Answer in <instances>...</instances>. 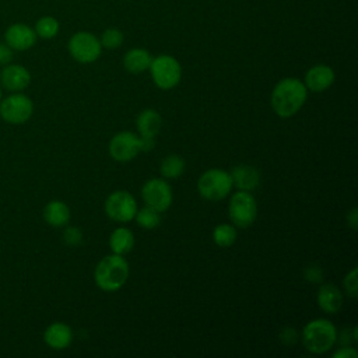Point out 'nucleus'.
<instances>
[{
	"instance_id": "obj_24",
	"label": "nucleus",
	"mask_w": 358,
	"mask_h": 358,
	"mask_svg": "<svg viewBox=\"0 0 358 358\" xmlns=\"http://www.w3.org/2000/svg\"><path fill=\"white\" fill-rule=\"evenodd\" d=\"M134 218H136L137 225L141 227V228H144V229H154V228H157V227L159 225V222H161V215H159V213H158L157 210L148 207V206H145V207L137 210Z\"/></svg>"
},
{
	"instance_id": "obj_6",
	"label": "nucleus",
	"mask_w": 358,
	"mask_h": 358,
	"mask_svg": "<svg viewBox=\"0 0 358 358\" xmlns=\"http://www.w3.org/2000/svg\"><path fill=\"white\" fill-rule=\"evenodd\" d=\"M228 215L235 228L250 227L257 217V204L250 192L238 190L231 196Z\"/></svg>"
},
{
	"instance_id": "obj_17",
	"label": "nucleus",
	"mask_w": 358,
	"mask_h": 358,
	"mask_svg": "<svg viewBox=\"0 0 358 358\" xmlns=\"http://www.w3.org/2000/svg\"><path fill=\"white\" fill-rule=\"evenodd\" d=\"M317 305L326 313H337L343 306V292L334 284H323L317 291Z\"/></svg>"
},
{
	"instance_id": "obj_2",
	"label": "nucleus",
	"mask_w": 358,
	"mask_h": 358,
	"mask_svg": "<svg viewBox=\"0 0 358 358\" xmlns=\"http://www.w3.org/2000/svg\"><path fill=\"white\" fill-rule=\"evenodd\" d=\"M129 263L122 255H108L102 257L94 271V280L102 291L113 292L122 288L129 278Z\"/></svg>"
},
{
	"instance_id": "obj_4",
	"label": "nucleus",
	"mask_w": 358,
	"mask_h": 358,
	"mask_svg": "<svg viewBox=\"0 0 358 358\" xmlns=\"http://www.w3.org/2000/svg\"><path fill=\"white\" fill-rule=\"evenodd\" d=\"M232 179L229 172L222 169H208L197 180L199 194L210 201H218L227 197L232 190Z\"/></svg>"
},
{
	"instance_id": "obj_21",
	"label": "nucleus",
	"mask_w": 358,
	"mask_h": 358,
	"mask_svg": "<svg viewBox=\"0 0 358 358\" xmlns=\"http://www.w3.org/2000/svg\"><path fill=\"white\" fill-rule=\"evenodd\" d=\"M162 124V119L155 109H144L137 116V130L140 136L155 137L159 133Z\"/></svg>"
},
{
	"instance_id": "obj_16",
	"label": "nucleus",
	"mask_w": 358,
	"mask_h": 358,
	"mask_svg": "<svg viewBox=\"0 0 358 358\" xmlns=\"http://www.w3.org/2000/svg\"><path fill=\"white\" fill-rule=\"evenodd\" d=\"M43 340L53 350H64L71 344L73 331L67 324L55 322L45 330Z\"/></svg>"
},
{
	"instance_id": "obj_29",
	"label": "nucleus",
	"mask_w": 358,
	"mask_h": 358,
	"mask_svg": "<svg viewBox=\"0 0 358 358\" xmlns=\"http://www.w3.org/2000/svg\"><path fill=\"white\" fill-rule=\"evenodd\" d=\"M303 275H305V278H306L308 282H310V284H317V282H320L322 278H323V271H322V268H320L319 266L310 264L309 267L305 268Z\"/></svg>"
},
{
	"instance_id": "obj_22",
	"label": "nucleus",
	"mask_w": 358,
	"mask_h": 358,
	"mask_svg": "<svg viewBox=\"0 0 358 358\" xmlns=\"http://www.w3.org/2000/svg\"><path fill=\"white\" fill-rule=\"evenodd\" d=\"M185 159L180 155L171 154L162 159L159 172L164 179H176L185 172Z\"/></svg>"
},
{
	"instance_id": "obj_18",
	"label": "nucleus",
	"mask_w": 358,
	"mask_h": 358,
	"mask_svg": "<svg viewBox=\"0 0 358 358\" xmlns=\"http://www.w3.org/2000/svg\"><path fill=\"white\" fill-rule=\"evenodd\" d=\"M151 60H152V56L150 55L148 50L143 48H133L127 50L126 55L123 56V67L129 73L138 74L148 70Z\"/></svg>"
},
{
	"instance_id": "obj_19",
	"label": "nucleus",
	"mask_w": 358,
	"mask_h": 358,
	"mask_svg": "<svg viewBox=\"0 0 358 358\" xmlns=\"http://www.w3.org/2000/svg\"><path fill=\"white\" fill-rule=\"evenodd\" d=\"M43 218L52 227H63L70 221V208L60 200L49 201L43 208Z\"/></svg>"
},
{
	"instance_id": "obj_1",
	"label": "nucleus",
	"mask_w": 358,
	"mask_h": 358,
	"mask_svg": "<svg viewBox=\"0 0 358 358\" xmlns=\"http://www.w3.org/2000/svg\"><path fill=\"white\" fill-rule=\"evenodd\" d=\"M308 98L305 84L294 77L280 80L271 91V108L280 117H291L303 106Z\"/></svg>"
},
{
	"instance_id": "obj_32",
	"label": "nucleus",
	"mask_w": 358,
	"mask_h": 358,
	"mask_svg": "<svg viewBox=\"0 0 358 358\" xmlns=\"http://www.w3.org/2000/svg\"><path fill=\"white\" fill-rule=\"evenodd\" d=\"M13 59V52L8 46L0 45V64H6Z\"/></svg>"
},
{
	"instance_id": "obj_13",
	"label": "nucleus",
	"mask_w": 358,
	"mask_h": 358,
	"mask_svg": "<svg viewBox=\"0 0 358 358\" xmlns=\"http://www.w3.org/2000/svg\"><path fill=\"white\" fill-rule=\"evenodd\" d=\"M4 36L7 45L15 50L29 49L36 42L35 31L25 24H14L8 27Z\"/></svg>"
},
{
	"instance_id": "obj_3",
	"label": "nucleus",
	"mask_w": 358,
	"mask_h": 358,
	"mask_svg": "<svg viewBox=\"0 0 358 358\" xmlns=\"http://www.w3.org/2000/svg\"><path fill=\"white\" fill-rule=\"evenodd\" d=\"M302 344L312 354H323L333 348L338 333L329 319H313L302 329Z\"/></svg>"
},
{
	"instance_id": "obj_25",
	"label": "nucleus",
	"mask_w": 358,
	"mask_h": 358,
	"mask_svg": "<svg viewBox=\"0 0 358 358\" xmlns=\"http://www.w3.org/2000/svg\"><path fill=\"white\" fill-rule=\"evenodd\" d=\"M34 31H35L36 36H41L43 39H50L57 35L59 22L56 18H53L50 15H45L36 21Z\"/></svg>"
},
{
	"instance_id": "obj_34",
	"label": "nucleus",
	"mask_w": 358,
	"mask_h": 358,
	"mask_svg": "<svg viewBox=\"0 0 358 358\" xmlns=\"http://www.w3.org/2000/svg\"><path fill=\"white\" fill-rule=\"evenodd\" d=\"M0 99H1V90H0Z\"/></svg>"
},
{
	"instance_id": "obj_15",
	"label": "nucleus",
	"mask_w": 358,
	"mask_h": 358,
	"mask_svg": "<svg viewBox=\"0 0 358 358\" xmlns=\"http://www.w3.org/2000/svg\"><path fill=\"white\" fill-rule=\"evenodd\" d=\"M232 183L245 192L255 190L260 183V172L252 165H238L229 172Z\"/></svg>"
},
{
	"instance_id": "obj_7",
	"label": "nucleus",
	"mask_w": 358,
	"mask_h": 358,
	"mask_svg": "<svg viewBox=\"0 0 358 358\" xmlns=\"http://www.w3.org/2000/svg\"><path fill=\"white\" fill-rule=\"evenodd\" d=\"M141 197L145 206L162 213L172 204V189L164 178H151L141 187Z\"/></svg>"
},
{
	"instance_id": "obj_9",
	"label": "nucleus",
	"mask_w": 358,
	"mask_h": 358,
	"mask_svg": "<svg viewBox=\"0 0 358 358\" xmlns=\"http://www.w3.org/2000/svg\"><path fill=\"white\" fill-rule=\"evenodd\" d=\"M137 210L134 197L126 190H116L105 200V213L116 222H129L134 220Z\"/></svg>"
},
{
	"instance_id": "obj_27",
	"label": "nucleus",
	"mask_w": 358,
	"mask_h": 358,
	"mask_svg": "<svg viewBox=\"0 0 358 358\" xmlns=\"http://www.w3.org/2000/svg\"><path fill=\"white\" fill-rule=\"evenodd\" d=\"M344 289L347 292V295H350L351 298H355L358 294V280H357V267L351 268V271L347 273V275L344 277Z\"/></svg>"
},
{
	"instance_id": "obj_10",
	"label": "nucleus",
	"mask_w": 358,
	"mask_h": 358,
	"mask_svg": "<svg viewBox=\"0 0 358 358\" xmlns=\"http://www.w3.org/2000/svg\"><path fill=\"white\" fill-rule=\"evenodd\" d=\"M108 151L115 161L129 162L141 152L140 137L133 131H119L110 138Z\"/></svg>"
},
{
	"instance_id": "obj_20",
	"label": "nucleus",
	"mask_w": 358,
	"mask_h": 358,
	"mask_svg": "<svg viewBox=\"0 0 358 358\" xmlns=\"http://www.w3.org/2000/svg\"><path fill=\"white\" fill-rule=\"evenodd\" d=\"M134 246V235L131 229L126 227H119L112 231L109 236V248L115 255H126Z\"/></svg>"
},
{
	"instance_id": "obj_5",
	"label": "nucleus",
	"mask_w": 358,
	"mask_h": 358,
	"mask_svg": "<svg viewBox=\"0 0 358 358\" xmlns=\"http://www.w3.org/2000/svg\"><path fill=\"white\" fill-rule=\"evenodd\" d=\"M148 70L154 84L161 90H171L176 87L182 77V67L179 62L169 55L152 57Z\"/></svg>"
},
{
	"instance_id": "obj_30",
	"label": "nucleus",
	"mask_w": 358,
	"mask_h": 358,
	"mask_svg": "<svg viewBox=\"0 0 358 358\" xmlns=\"http://www.w3.org/2000/svg\"><path fill=\"white\" fill-rule=\"evenodd\" d=\"M298 334L295 331V329L291 327H285L282 329V331L280 333V340L285 344V345H294L296 343Z\"/></svg>"
},
{
	"instance_id": "obj_8",
	"label": "nucleus",
	"mask_w": 358,
	"mask_h": 358,
	"mask_svg": "<svg viewBox=\"0 0 358 358\" xmlns=\"http://www.w3.org/2000/svg\"><path fill=\"white\" fill-rule=\"evenodd\" d=\"M101 42L91 32H77L69 41V52L78 63H92L101 56Z\"/></svg>"
},
{
	"instance_id": "obj_14",
	"label": "nucleus",
	"mask_w": 358,
	"mask_h": 358,
	"mask_svg": "<svg viewBox=\"0 0 358 358\" xmlns=\"http://www.w3.org/2000/svg\"><path fill=\"white\" fill-rule=\"evenodd\" d=\"M0 81L8 91H21L31 83L29 71L20 64H8L0 73Z\"/></svg>"
},
{
	"instance_id": "obj_33",
	"label": "nucleus",
	"mask_w": 358,
	"mask_h": 358,
	"mask_svg": "<svg viewBox=\"0 0 358 358\" xmlns=\"http://www.w3.org/2000/svg\"><path fill=\"white\" fill-rule=\"evenodd\" d=\"M357 222H358V218H357V208L354 207L348 214H347V224L351 229H357Z\"/></svg>"
},
{
	"instance_id": "obj_31",
	"label": "nucleus",
	"mask_w": 358,
	"mask_h": 358,
	"mask_svg": "<svg viewBox=\"0 0 358 358\" xmlns=\"http://www.w3.org/2000/svg\"><path fill=\"white\" fill-rule=\"evenodd\" d=\"M357 357H358V351L350 345H343L340 350H337L333 354V358H357Z\"/></svg>"
},
{
	"instance_id": "obj_11",
	"label": "nucleus",
	"mask_w": 358,
	"mask_h": 358,
	"mask_svg": "<svg viewBox=\"0 0 358 358\" xmlns=\"http://www.w3.org/2000/svg\"><path fill=\"white\" fill-rule=\"evenodd\" d=\"M34 112L32 101L24 94H14L7 96L0 103V116L13 124L27 122Z\"/></svg>"
},
{
	"instance_id": "obj_26",
	"label": "nucleus",
	"mask_w": 358,
	"mask_h": 358,
	"mask_svg": "<svg viewBox=\"0 0 358 358\" xmlns=\"http://www.w3.org/2000/svg\"><path fill=\"white\" fill-rule=\"evenodd\" d=\"M123 32L117 28H106L99 39L101 46L106 48V49H116L123 43Z\"/></svg>"
},
{
	"instance_id": "obj_28",
	"label": "nucleus",
	"mask_w": 358,
	"mask_h": 358,
	"mask_svg": "<svg viewBox=\"0 0 358 358\" xmlns=\"http://www.w3.org/2000/svg\"><path fill=\"white\" fill-rule=\"evenodd\" d=\"M63 238H64V242H66L67 245H70V246H77V245H80L81 241H83V232H81L78 228H76V227H70V228H67V229L64 231Z\"/></svg>"
},
{
	"instance_id": "obj_23",
	"label": "nucleus",
	"mask_w": 358,
	"mask_h": 358,
	"mask_svg": "<svg viewBox=\"0 0 358 358\" xmlns=\"http://www.w3.org/2000/svg\"><path fill=\"white\" fill-rule=\"evenodd\" d=\"M213 239L220 248H229L236 241V228L231 224H218L213 231Z\"/></svg>"
},
{
	"instance_id": "obj_12",
	"label": "nucleus",
	"mask_w": 358,
	"mask_h": 358,
	"mask_svg": "<svg viewBox=\"0 0 358 358\" xmlns=\"http://www.w3.org/2000/svg\"><path fill=\"white\" fill-rule=\"evenodd\" d=\"M334 83V71L327 64H315L305 74V87L312 92H323Z\"/></svg>"
}]
</instances>
